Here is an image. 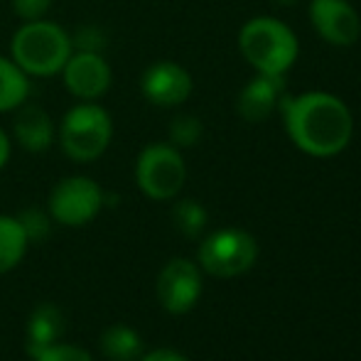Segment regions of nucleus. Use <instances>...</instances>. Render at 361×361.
Wrapping results in <instances>:
<instances>
[{"label":"nucleus","mask_w":361,"mask_h":361,"mask_svg":"<svg viewBox=\"0 0 361 361\" xmlns=\"http://www.w3.org/2000/svg\"><path fill=\"white\" fill-rule=\"evenodd\" d=\"M99 347L111 361H138L143 354V339L128 324H111L101 334Z\"/></svg>","instance_id":"2eb2a0df"},{"label":"nucleus","mask_w":361,"mask_h":361,"mask_svg":"<svg viewBox=\"0 0 361 361\" xmlns=\"http://www.w3.org/2000/svg\"><path fill=\"white\" fill-rule=\"evenodd\" d=\"M114 138V121L104 106L81 101L67 111L59 128V145L74 162H94L106 152Z\"/></svg>","instance_id":"20e7f679"},{"label":"nucleus","mask_w":361,"mask_h":361,"mask_svg":"<svg viewBox=\"0 0 361 361\" xmlns=\"http://www.w3.org/2000/svg\"><path fill=\"white\" fill-rule=\"evenodd\" d=\"M238 49L258 74L283 76L298 59V37L276 18H253L238 32Z\"/></svg>","instance_id":"7ed1b4c3"},{"label":"nucleus","mask_w":361,"mask_h":361,"mask_svg":"<svg viewBox=\"0 0 361 361\" xmlns=\"http://www.w3.org/2000/svg\"><path fill=\"white\" fill-rule=\"evenodd\" d=\"M204 126L197 116H177L170 123V143L175 147H192L202 140Z\"/></svg>","instance_id":"6ab92c4d"},{"label":"nucleus","mask_w":361,"mask_h":361,"mask_svg":"<svg viewBox=\"0 0 361 361\" xmlns=\"http://www.w3.org/2000/svg\"><path fill=\"white\" fill-rule=\"evenodd\" d=\"M140 91L152 106L175 109L185 104L192 94V76L185 67L170 59L150 64L140 76Z\"/></svg>","instance_id":"9d476101"},{"label":"nucleus","mask_w":361,"mask_h":361,"mask_svg":"<svg viewBox=\"0 0 361 361\" xmlns=\"http://www.w3.org/2000/svg\"><path fill=\"white\" fill-rule=\"evenodd\" d=\"M49 216L64 226H84L104 209V190L91 177H67L49 192Z\"/></svg>","instance_id":"0eeeda50"},{"label":"nucleus","mask_w":361,"mask_h":361,"mask_svg":"<svg viewBox=\"0 0 361 361\" xmlns=\"http://www.w3.org/2000/svg\"><path fill=\"white\" fill-rule=\"evenodd\" d=\"M281 116L290 140L312 157L339 155L354 133V118L349 106L327 91H305L298 96H283Z\"/></svg>","instance_id":"f257e3e1"},{"label":"nucleus","mask_w":361,"mask_h":361,"mask_svg":"<svg viewBox=\"0 0 361 361\" xmlns=\"http://www.w3.org/2000/svg\"><path fill=\"white\" fill-rule=\"evenodd\" d=\"M15 121H13V133L15 140L30 152H44L49 145L54 143V123L49 118V114L44 109L35 104H23L20 109H15Z\"/></svg>","instance_id":"ddd939ff"},{"label":"nucleus","mask_w":361,"mask_h":361,"mask_svg":"<svg viewBox=\"0 0 361 361\" xmlns=\"http://www.w3.org/2000/svg\"><path fill=\"white\" fill-rule=\"evenodd\" d=\"M202 295L200 268L187 258L170 261L157 276V300L170 314H185Z\"/></svg>","instance_id":"6e6552de"},{"label":"nucleus","mask_w":361,"mask_h":361,"mask_svg":"<svg viewBox=\"0 0 361 361\" xmlns=\"http://www.w3.org/2000/svg\"><path fill=\"white\" fill-rule=\"evenodd\" d=\"M8 160H10V138H8V133L0 128V170L8 165Z\"/></svg>","instance_id":"393cba45"},{"label":"nucleus","mask_w":361,"mask_h":361,"mask_svg":"<svg viewBox=\"0 0 361 361\" xmlns=\"http://www.w3.org/2000/svg\"><path fill=\"white\" fill-rule=\"evenodd\" d=\"M138 361H187L180 352H172V349H155V352L145 354Z\"/></svg>","instance_id":"b1692460"},{"label":"nucleus","mask_w":361,"mask_h":361,"mask_svg":"<svg viewBox=\"0 0 361 361\" xmlns=\"http://www.w3.org/2000/svg\"><path fill=\"white\" fill-rule=\"evenodd\" d=\"M32 359L35 361H94L86 349L74 347V344H62V342L49 344L42 352L35 354Z\"/></svg>","instance_id":"412c9836"},{"label":"nucleus","mask_w":361,"mask_h":361,"mask_svg":"<svg viewBox=\"0 0 361 361\" xmlns=\"http://www.w3.org/2000/svg\"><path fill=\"white\" fill-rule=\"evenodd\" d=\"M72 52V37L67 30L44 18L25 23L10 42L13 62L27 76L59 74Z\"/></svg>","instance_id":"f03ea898"},{"label":"nucleus","mask_w":361,"mask_h":361,"mask_svg":"<svg viewBox=\"0 0 361 361\" xmlns=\"http://www.w3.org/2000/svg\"><path fill=\"white\" fill-rule=\"evenodd\" d=\"M187 180V165L180 150L167 143H152L138 155L135 182L140 192L150 200L165 202L180 195Z\"/></svg>","instance_id":"39448f33"},{"label":"nucleus","mask_w":361,"mask_h":361,"mask_svg":"<svg viewBox=\"0 0 361 361\" xmlns=\"http://www.w3.org/2000/svg\"><path fill=\"white\" fill-rule=\"evenodd\" d=\"M278 5H295V3H302V0H276Z\"/></svg>","instance_id":"a878e982"},{"label":"nucleus","mask_w":361,"mask_h":361,"mask_svg":"<svg viewBox=\"0 0 361 361\" xmlns=\"http://www.w3.org/2000/svg\"><path fill=\"white\" fill-rule=\"evenodd\" d=\"M72 47L84 49V52H101L106 47V42L99 27H81L76 32V37H72Z\"/></svg>","instance_id":"5701e85b"},{"label":"nucleus","mask_w":361,"mask_h":361,"mask_svg":"<svg viewBox=\"0 0 361 361\" xmlns=\"http://www.w3.org/2000/svg\"><path fill=\"white\" fill-rule=\"evenodd\" d=\"M258 246L251 233L241 228H221L204 238L200 248V263L209 276L233 278L246 273L256 263Z\"/></svg>","instance_id":"423d86ee"},{"label":"nucleus","mask_w":361,"mask_h":361,"mask_svg":"<svg viewBox=\"0 0 361 361\" xmlns=\"http://www.w3.org/2000/svg\"><path fill=\"white\" fill-rule=\"evenodd\" d=\"M286 96V81L278 74H256L241 89L236 101V109L243 121L261 123L271 114L281 109V101Z\"/></svg>","instance_id":"f8f14e48"},{"label":"nucleus","mask_w":361,"mask_h":361,"mask_svg":"<svg viewBox=\"0 0 361 361\" xmlns=\"http://www.w3.org/2000/svg\"><path fill=\"white\" fill-rule=\"evenodd\" d=\"M18 221L23 226L27 241H42L49 236V228H52V216L47 212H42L39 207H27L18 214Z\"/></svg>","instance_id":"aec40b11"},{"label":"nucleus","mask_w":361,"mask_h":361,"mask_svg":"<svg viewBox=\"0 0 361 361\" xmlns=\"http://www.w3.org/2000/svg\"><path fill=\"white\" fill-rule=\"evenodd\" d=\"M30 79L13 59L0 57V114L15 111L27 101Z\"/></svg>","instance_id":"dca6fc26"},{"label":"nucleus","mask_w":361,"mask_h":361,"mask_svg":"<svg viewBox=\"0 0 361 361\" xmlns=\"http://www.w3.org/2000/svg\"><path fill=\"white\" fill-rule=\"evenodd\" d=\"M172 219H175V226L190 238L200 236V233L204 231V226H207L204 207H202L200 202H195V200L177 202L175 209H172Z\"/></svg>","instance_id":"a211bd4d"},{"label":"nucleus","mask_w":361,"mask_h":361,"mask_svg":"<svg viewBox=\"0 0 361 361\" xmlns=\"http://www.w3.org/2000/svg\"><path fill=\"white\" fill-rule=\"evenodd\" d=\"M310 20L319 37L334 47H352L361 35V18L347 0H312Z\"/></svg>","instance_id":"9b49d317"},{"label":"nucleus","mask_w":361,"mask_h":361,"mask_svg":"<svg viewBox=\"0 0 361 361\" xmlns=\"http://www.w3.org/2000/svg\"><path fill=\"white\" fill-rule=\"evenodd\" d=\"M64 332V314L57 305H37V310L32 312L27 322V354L35 357L37 352H42L44 347L59 342Z\"/></svg>","instance_id":"4468645a"},{"label":"nucleus","mask_w":361,"mask_h":361,"mask_svg":"<svg viewBox=\"0 0 361 361\" xmlns=\"http://www.w3.org/2000/svg\"><path fill=\"white\" fill-rule=\"evenodd\" d=\"M64 84H67L69 94L81 101H96L109 91L111 86V67L104 59L101 52H84L76 49L69 54L67 64L62 69Z\"/></svg>","instance_id":"1a4fd4ad"},{"label":"nucleus","mask_w":361,"mask_h":361,"mask_svg":"<svg viewBox=\"0 0 361 361\" xmlns=\"http://www.w3.org/2000/svg\"><path fill=\"white\" fill-rule=\"evenodd\" d=\"M52 0H13V10L20 20L30 23V20H39L47 15Z\"/></svg>","instance_id":"4be33fe9"},{"label":"nucleus","mask_w":361,"mask_h":361,"mask_svg":"<svg viewBox=\"0 0 361 361\" xmlns=\"http://www.w3.org/2000/svg\"><path fill=\"white\" fill-rule=\"evenodd\" d=\"M27 236L20 226L18 216L0 214V273H10L18 268L27 251Z\"/></svg>","instance_id":"f3484780"}]
</instances>
